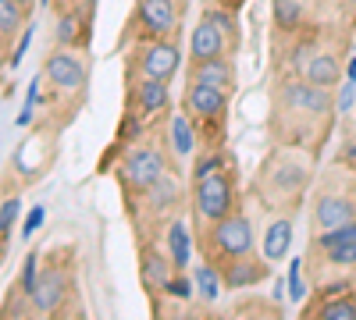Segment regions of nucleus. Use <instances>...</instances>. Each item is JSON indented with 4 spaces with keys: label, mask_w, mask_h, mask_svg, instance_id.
Wrapping results in <instances>:
<instances>
[{
    "label": "nucleus",
    "mask_w": 356,
    "mask_h": 320,
    "mask_svg": "<svg viewBox=\"0 0 356 320\" xmlns=\"http://www.w3.org/2000/svg\"><path fill=\"white\" fill-rule=\"evenodd\" d=\"M136 96H139L143 114H157V110L168 107V82L164 78H146L139 90H136Z\"/></svg>",
    "instance_id": "obj_14"
},
{
    "label": "nucleus",
    "mask_w": 356,
    "mask_h": 320,
    "mask_svg": "<svg viewBox=\"0 0 356 320\" xmlns=\"http://www.w3.org/2000/svg\"><path fill=\"white\" fill-rule=\"evenodd\" d=\"M65 299V274H57V271H43L40 285H36V292H33V303L40 310H57V303Z\"/></svg>",
    "instance_id": "obj_12"
},
{
    "label": "nucleus",
    "mask_w": 356,
    "mask_h": 320,
    "mask_svg": "<svg viewBox=\"0 0 356 320\" xmlns=\"http://www.w3.org/2000/svg\"><path fill=\"white\" fill-rule=\"evenodd\" d=\"M36 285H40V256H29V260H25V267H22V292H25V296H33V292H36Z\"/></svg>",
    "instance_id": "obj_25"
},
{
    "label": "nucleus",
    "mask_w": 356,
    "mask_h": 320,
    "mask_svg": "<svg viewBox=\"0 0 356 320\" xmlns=\"http://www.w3.org/2000/svg\"><path fill=\"white\" fill-rule=\"evenodd\" d=\"M275 18H278V25L292 28V25H300V18H303V8L296 4V0H275Z\"/></svg>",
    "instance_id": "obj_23"
},
{
    "label": "nucleus",
    "mask_w": 356,
    "mask_h": 320,
    "mask_svg": "<svg viewBox=\"0 0 356 320\" xmlns=\"http://www.w3.org/2000/svg\"><path fill=\"white\" fill-rule=\"evenodd\" d=\"M139 68H143L146 78H164L168 82L178 71V50L171 43H150L139 57Z\"/></svg>",
    "instance_id": "obj_8"
},
{
    "label": "nucleus",
    "mask_w": 356,
    "mask_h": 320,
    "mask_svg": "<svg viewBox=\"0 0 356 320\" xmlns=\"http://www.w3.org/2000/svg\"><path fill=\"white\" fill-rule=\"evenodd\" d=\"M193 199H196L200 217H207L211 224L221 221V217H228L232 207H235L228 174H221V171H214V167L203 171V174H196V192H193Z\"/></svg>",
    "instance_id": "obj_1"
},
{
    "label": "nucleus",
    "mask_w": 356,
    "mask_h": 320,
    "mask_svg": "<svg viewBox=\"0 0 356 320\" xmlns=\"http://www.w3.org/2000/svg\"><path fill=\"white\" fill-rule=\"evenodd\" d=\"M18 210H22V199H18V196H8L4 207H0V235H4V242L11 239V231H15Z\"/></svg>",
    "instance_id": "obj_22"
},
{
    "label": "nucleus",
    "mask_w": 356,
    "mask_h": 320,
    "mask_svg": "<svg viewBox=\"0 0 356 320\" xmlns=\"http://www.w3.org/2000/svg\"><path fill=\"white\" fill-rule=\"evenodd\" d=\"M285 100H289V107H300L307 114H328V107H332L324 85H314V82H292V85H285Z\"/></svg>",
    "instance_id": "obj_10"
},
{
    "label": "nucleus",
    "mask_w": 356,
    "mask_h": 320,
    "mask_svg": "<svg viewBox=\"0 0 356 320\" xmlns=\"http://www.w3.org/2000/svg\"><path fill=\"white\" fill-rule=\"evenodd\" d=\"M221 285H225V278H221L214 267H200V271H196V288H200L203 299L214 303V299L221 296Z\"/></svg>",
    "instance_id": "obj_20"
},
{
    "label": "nucleus",
    "mask_w": 356,
    "mask_h": 320,
    "mask_svg": "<svg viewBox=\"0 0 356 320\" xmlns=\"http://www.w3.org/2000/svg\"><path fill=\"white\" fill-rule=\"evenodd\" d=\"M353 93H356V82H349L346 90H342V96H339V110H349V107H353Z\"/></svg>",
    "instance_id": "obj_35"
},
{
    "label": "nucleus",
    "mask_w": 356,
    "mask_h": 320,
    "mask_svg": "<svg viewBox=\"0 0 356 320\" xmlns=\"http://www.w3.org/2000/svg\"><path fill=\"white\" fill-rule=\"evenodd\" d=\"M321 317H332V320H353L356 317V303L353 299H328L321 306Z\"/></svg>",
    "instance_id": "obj_24"
},
{
    "label": "nucleus",
    "mask_w": 356,
    "mask_h": 320,
    "mask_svg": "<svg viewBox=\"0 0 356 320\" xmlns=\"http://www.w3.org/2000/svg\"><path fill=\"white\" fill-rule=\"evenodd\" d=\"M43 217H47V210H43V207H36L33 214H29V221H25V228H22V235H33V231L43 224Z\"/></svg>",
    "instance_id": "obj_34"
},
{
    "label": "nucleus",
    "mask_w": 356,
    "mask_h": 320,
    "mask_svg": "<svg viewBox=\"0 0 356 320\" xmlns=\"http://www.w3.org/2000/svg\"><path fill=\"white\" fill-rule=\"evenodd\" d=\"M307 78H310L314 85H324V90H328V85H335V82H339L335 57H332V53H317L314 61L307 65Z\"/></svg>",
    "instance_id": "obj_17"
},
{
    "label": "nucleus",
    "mask_w": 356,
    "mask_h": 320,
    "mask_svg": "<svg viewBox=\"0 0 356 320\" xmlns=\"http://www.w3.org/2000/svg\"><path fill=\"white\" fill-rule=\"evenodd\" d=\"M43 4H47V0H43Z\"/></svg>",
    "instance_id": "obj_39"
},
{
    "label": "nucleus",
    "mask_w": 356,
    "mask_h": 320,
    "mask_svg": "<svg viewBox=\"0 0 356 320\" xmlns=\"http://www.w3.org/2000/svg\"><path fill=\"white\" fill-rule=\"evenodd\" d=\"M168 264H171V260H164L161 253H146V256H143V274H146V281H157V285L164 288V285L171 281Z\"/></svg>",
    "instance_id": "obj_19"
},
{
    "label": "nucleus",
    "mask_w": 356,
    "mask_h": 320,
    "mask_svg": "<svg viewBox=\"0 0 356 320\" xmlns=\"http://www.w3.org/2000/svg\"><path fill=\"white\" fill-rule=\"evenodd\" d=\"M171 199H175V185H171V178L164 174V178L154 185V207H171Z\"/></svg>",
    "instance_id": "obj_30"
},
{
    "label": "nucleus",
    "mask_w": 356,
    "mask_h": 320,
    "mask_svg": "<svg viewBox=\"0 0 356 320\" xmlns=\"http://www.w3.org/2000/svg\"><path fill=\"white\" fill-rule=\"evenodd\" d=\"M196 82H214V85H225L232 90V65L221 57H211V61H200L196 65Z\"/></svg>",
    "instance_id": "obj_15"
},
{
    "label": "nucleus",
    "mask_w": 356,
    "mask_h": 320,
    "mask_svg": "<svg viewBox=\"0 0 356 320\" xmlns=\"http://www.w3.org/2000/svg\"><path fill=\"white\" fill-rule=\"evenodd\" d=\"M75 33H79V22L72 15H65L61 22H57V43H61V47L75 43Z\"/></svg>",
    "instance_id": "obj_29"
},
{
    "label": "nucleus",
    "mask_w": 356,
    "mask_h": 320,
    "mask_svg": "<svg viewBox=\"0 0 356 320\" xmlns=\"http://www.w3.org/2000/svg\"><path fill=\"white\" fill-rule=\"evenodd\" d=\"M29 43H33V28H25V33H22V40H18V47H15V53H11V65H15V68L22 65V57H25Z\"/></svg>",
    "instance_id": "obj_32"
},
{
    "label": "nucleus",
    "mask_w": 356,
    "mask_h": 320,
    "mask_svg": "<svg viewBox=\"0 0 356 320\" xmlns=\"http://www.w3.org/2000/svg\"><path fill=\"white\" fill-rule=\"evenodd\" d=\"M168 249H171V267L186 271L189 253H193V239H189V224L186 221H175L168 228Z\"/></svg>",
    "instance_id": "obj_13"
},
{
    "label": "nucleus",
    "mask_w": 356,
    "mask_h": 320,
    "mask_svg": "<svg viewBox=\"0 0 356 320\" xmlns=\"http://www.w3.org/2000/svg\"><path fill=\"white\" fill-rule=\"evenodd\" d=\"M349 4H356V0H349Z\"/></svg>",
    "instance_id": "obj_38"
},
{
    "label": "nucleus",
    "mask_w": 356,
    "mask_h": 320,
    "mask_svg": "<svg viewBox=\"0 0 356 320\" xmlns=\"http://www.w3.org/2000/svg\"><path fill=\"white\" fill-rule=\"evenodd\" d=\"M47 78L57 85V90L75 93V90H82V82H86V61L75 50H54L47 57Z\"/></svg>",
    "instance_id": "obj_3"
},
{
    "label": "nucleus",
    "mask_w": 356,
    "mask_h": 320,
    "mask_svg": "<svg viewBox=\"0 0 356 320\" xmlns=\"http://www.w3.org/2000/svg\"><path fill=\"white\" fill-rule=\"evenodd\" d=\"M136 18L143 25V36H168L175 28V0H139Z\"/></svg>",
    "instance_id": "obj_5"
},
{
    "label": "nucleus",
    "mask_w": 356,
    "mask_h": 320,
    "mask_svg": "<svg viewBox=\"0 0 356 320\" xmlns=\"http://www.w3.org/2000/svg\"><path fill=\"white\" fill-rule=\"evenodd\" d=\"M225 85H214V82H193V90H189V96H186V103H189V110L196 114V118H203V121H214L218 114L225 110Z\"/></svg>",
    "instance_id": "obj_7"
},
{
    "label": "nucleus",
    "mask_w": 356,
    "mask_h": 320,
    "mask_svg": "<svg viewBox=\"0 0 356 320\" xmlns=\"http://www.w3.org/2000/svg\"><path fill=\"white\" fill-rule=\"evenodd\" d=\"M225 281H228V288H246V285L260 281V267L253 264V260H246V256H235L228 274H225Z\"/></svg>",
    "instance_id": "obj_18"
},
{
    "label": "nucleus",
    "mask_w": 356,
    "mask_h": 320,
    "mask_svg": "<svg viewBox=\"0 0 356 320\" xmlns=\"http://www.w3.org/2000/svg\"><path fill=\"white\" fill-rule=\"evenodd\" d=\"M303 296H307V285H303V274H300V260H292V267H289V299L300 303Z\"/></svg>",
    "instance_id": "obj_27"
},
{
    "label": "nucleus",
    "mask_w": 356,
    "mask_h": 320,
    "mask_svg": "<svg viewBox=\"0 0 356 320\" xmlns=\"http://www.w3.org/2000/svg\"><path fill=\"white\" fill-rule=\"evenodd\" d=\"M225 33L211 22V18H203L196 28H193V43H189V53H193V61H211V57H221L225 53Z\"/></svg>",
    "instance_id": "obj_9"
},
{
    "label": "nucleus",
    "mask_w": 356,
    "mask_h": 320,
    "mask_svg": "<svg viewBox=\"0 0 356 320\" xmlns=\"http://www.w3.org/2000/svg\"><path fill=\"white\" fill-rule=\"evenodd\" d=\"M36 100H40V78L29 82V93H25V107H22V114H18V125H29V121H33V107H36Z\"/></svg>",
    "instance_id": "obj_28"
},
{
    "label": "nucleus",
    "mask_w": 356,
    "mask_h": 320,
    "mask_svg": "<svg viewBox=\"0 0 356 320\" xmlns=\"http://www.w3.org/2000/svg\"><path fill=\"white\" fill-rule=\"evenodd\" d=\"M346 157H349V160H356V146H349V150H346Z\"/></svg>",
    "instance_id": "obj_37"
},
{
    "label": "nucleus",
    "mask_w": 356,
    "mask_h": 320,
    "mask_svg": "<svg viewBox=\"0 0 356 320\" xmlns=\"http://www.w3.org/2000/svg\"><path fill=\"white\" fill-rule=\"evenodd\" d=\"M164 288H168V292H171L175 299H193V288H196V281H189V278H171Z\"/></svg>",
    "instance_id": "obj_31"
},
{
    "label": "nucleus",
    "mask_w": 356,
    "mask_h": 320,
    "mask_svg": "<svg viewBox=\"0 0 356 320\" xmlns=\"http://www.w3.org/2000/svg\"><path fill=\"white\" fill-rule=\"evenodd\" d=\"M349 82H356V57L349 61Z\"/></svg>",
    "instance_id": "obj_36"
},
{
    "label": "nucleus",
    "mask_w": 356,
    "mask_h": 320,
    "mask_svg": "<svg viewBox=\"0 0 356 320\" xmlns=\"http://www.w3.org/2000/svg\"><path fill=\"white\" fill-rule=\"evenodd\" d=\"M171 146H175L178 157H189L196 150V132H193L186 114H175V118H171Z\"/></svg>",
    "instance_id": "obj_16"
},
{
    "label": "nucleus",
    "mask_w": 356,
    "mask_h": 320,
    "mask_svg": "<svg viewBox=\"0 0 356 320\" xmlns=\"http://www.w3.org/2000/svg\"><path fill=\"white\" fill-rule=\"evenodd\" d=\"M22 25V8L18 0H0V33L4 36H15Z\"/></svg>",
    "instance_id": "obj_21"
},
{
    "label": "nucleus",
    "mask_w": 356,
    "mask_h": 320,
    "mask_svg": "<svg viewBox=\"0 0 356 320\" xmlns=\"http://www.w3.org/2000/svg\"><path fill=\"white\" fill-rule=\"evenodd\" d=\"M289 246H292V221L278 217V221L267 224V231H264V260L275 264V260H282L289 253Z\"/></svg>",
    "instance_id": "obj_11"
},
{
    "label": "nucleus",
    "mask_w": 356,
    "mask_h": 320,
    "mask_svg": "<svg viewBox=\"0 0 356 320\" xmlns=\"http://www.w3.org/2000/svg\"><path fill=\"white\" fill-rule=\"evenodd\" d=\"M122 174H125L129 189H154L164 178V157L157 150H136L122 164Z\"/></svg>",
    "instance_id": "obj_4"
},
{
    "label": "nucleus",
    "mask_w": 356,
    "mask_h": 320,
    "mask_svg": "<svg viewBox=\"0 0 356 320\" xmlns=\"http://www.w3.org/2000/svg\"><path fill=\"white\" fill-rule=\"evenodd\" d=\"M207 18H211L225 36H232V33H235V25H232V18H228V15H221V11H207Z\"/></svg>",
    "instance_id": "obj_33"
},
{
    "label": "nucleus",
    "mask_w": 356,
    "mask_h": 320,
    "mask_svg": "<svg viewBox=\"0 0 356 320\" xmlns=\"http://www.w3.org/2000/svg\"><path fill=\"white\" fill-rule=\"evenodd\" d=\"M324 253H328V260H332V264H339V267H353V264H356V242L328 246Z\"/></svg>",
    "instance_id": "obj_26"
},
{
    "label": "nucleus",
    "mask_w": 356,
    "mask_h": 320,
    "mask_svg": "<svg viewBox=\"0 0 356 320\" xmlns=\"http://www.w3.org/2000/svg\"><path fill=\"white\" fill-rule=\"evenodd\" d=\"M211 242L221 256L235 260V256H246L250 246H253V231H250V221L243 214H228L221 221H214V231H211Z\"/></svg>",
    "instance_id": "obj_2"
},
{
    "label": "nucleus",
    "mask_w": 356,
    "mask_h": 320,
    "mask_svg": "<svg viewBox=\"0 0 356 320\" xmlns=\"http://www.w3.org/2000/svg\"><path fill=\"white\" fill-rule=\"evenodd\" d=\"M356 221V203L346 196H321L317 207H314V224L317 231H335L342 224Z\"/></svg>",
    "instance_id": "obj_6"
}]
</instances>
